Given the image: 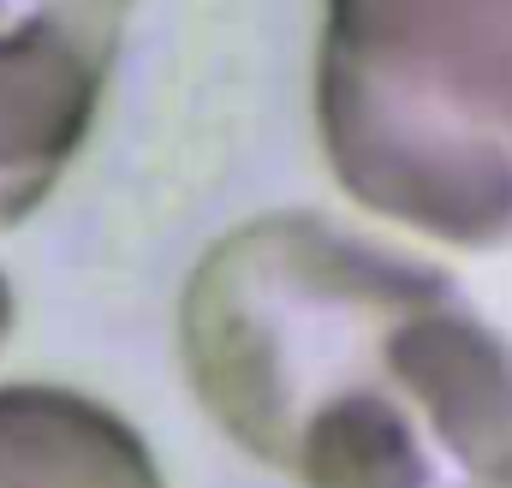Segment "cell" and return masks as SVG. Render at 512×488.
<instances>
[{
    "label": "cell",
    "mask_w": 512,
    "mask_h": 488,
    "mask_svg": "<svg viewBox=\"0 0 512 488\" xmlns=\"http://www.w3.org/2000/svg\"><path fill=\"white\" fill-rule=\"evenodd\" d=\"M173 334L203 417L292 488H512V334L417 250L256 215L191 262Z\"/></svg>",
    "instance_id": "1"
},
{
    "label": "cell",
    "mask_w": 512,
    "mask_h": 488,
    "mask_svg": "<svg viewBox=\"0 0 512 488\" xmlns=\"http://www.w3.org/2000/svg\"><path fill=\"white\" fill-rule=\"evenodd\" d=\"M310 108L364 215L441 250L512 244V0H322Z\"/></svg>",
    "instance_id": "2"
},
{
    "label": "cell",
    "mask_w": 512,
    "mask_h": 488,
    "mask_svg": "<svg viewBox=\"0 0 512 488\" xmlns=\"http://www.w3.org/2000/svg\"><path fill=\"white\" fill-rule=\"evenodd\" d=\"M137 0H0V233L30 221L108 102Z\"/></svg>",
    "instance_id": "3"
},
{
    "label": "cell",
    "mask_w": 512,
    "mask_h": 488,
    "mask_svg": "<svg viewBox=\"0 0 512 488\" xmlns=\"http://www.w3.org/2000/svg\"><path fill=\"white\" fill-rule=\"evenodd\" d=\"M0 488H167L114 405L60 381H0Z\"/></svg>",
    "instance_id": "4"
},
{
    "label": "cell",
    "mask_w": 512,
    "mask_h": 488,
    "mask_svg": "<svg viewBox=\"0 0 512 488\" xmlns=\"http://www.w3.org/2000/svg\"><path fill=\"white\" fill-rule=\"evenodd\" d=\"M12 328H18V292H12V280H6V268H0V352H6V340H12Z\"/></svg>",
    "instance_id": "5"
}]
</instances>
